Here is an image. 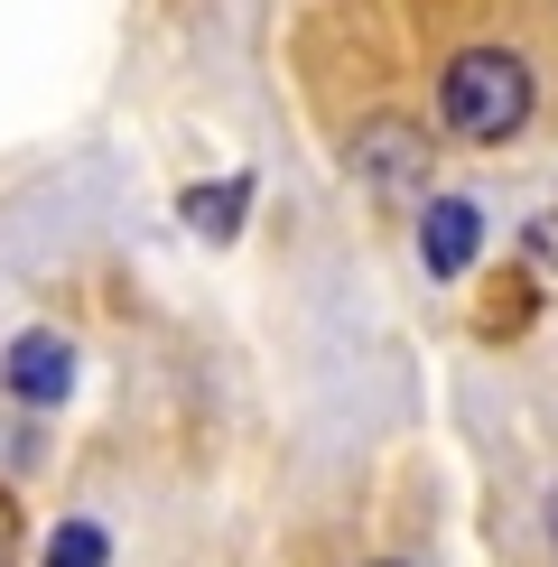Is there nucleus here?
Here are the masks:
<instances>
[{
    "label": "nucleus",
    "instance_id": "obj_2",
    "mask_svg": "<svg viewBox=\"0 0 558 567\" xmlns=\"http://www.w3.org/2000/svg\"><path fill=\"white\" fill-rule=\"evenodd\" d=\"M354 177H363L382 205L428 196V140H418L410 122H372V131L354 140Z\"/></svg>",
    "mask_w": 558,
    "mask_h": 567
},
{
    "label": "nucleus",
    "instance_id": "obj_3",
    "mask_svg": "<svg viewBox=\"0 0 558 567\" xmlns=\"http://www.w3.org/2000/svg\"><path fill=\"white\" fill-rule=\"evenodd\" d=\"M0 382L29 400V410H46V400H65V382H75V353H65V336H19L10 363H0Z\"/></svg>",
    "mask_w": 558,
    "mask_h": 567
},
{
    "label": "nucleus",
    "instance_id": "obj_4",
    "mask_svg": "<svg viewBox=\"0 0 558 567\" xmlns=\"http://www.w3.org/2000/svg\"><path fill=\"white\" fill-rule=\"evenodd\" d=\"M475 243H484V215L465 196H437L428 205V224H418V251H428V270L437 279H456L465 261H475Z\"/></svg>",
    "mask_w": 558,
    "mask_h": 567
},
{
    "label": "nucleus",
    "instance_id": "obj_8",
    "mask_svg": "<svg viewBox=\"0 0 558 567\" xmlns=\"http://www.w3.org/2000/svg\"><path fill=\"white\" fill-rule=\"evenodd\" d=\"M549 539H558V493H549Z\"/></svg>",
    "mask_w": 558,
    "mask_h": 567
},
{
    "label": "nucleus",
    "instance_id": "obj_5",
    "mask_svg": "<svg viewBox=\"0 0 558 567\" xmlns=\"http://www.w3.org/2000/svg\"><path fill=\"white\" fill-rule=\"evenodd\" d=\"M242 196H251L242 177H224V186H196V196H186V224H196V233H215V243H224V233L242 224Z\"/></svg>",
    "mask_w": 558,
    "mask_h": 567
},
{
    "label": "nucleus",
    "instance_id": "obj_6",
    "mask_svg": "<svg viewBox=\"0 0 558 567\" xmlns=\"http://www.w3.org/2000/svg\"><path fill=\"white\" fill-rule=\"evenodd\" d=\"M112 549H103V530H93V522H65L56 539H46V567H103Z\"/></svg>",
    "mask_w": 558,
    "mask_h": 567
},
{
    "label": "nucleus",
    "instance_id": "obj_7",
    "mask_svg": "<svg viewBox=\"0 0 558 567\" xmlns=\"http://www.w3.org/2000/svg\"><path fill=\"white\" fill-rule=\"evenodd\" d=\"M0 567H10V503H0Z\"/></svg>",
    "mask_w": 558,
    "mask_h": 567
},
{
    "label": "nucleus",
    "instance_id": "obj_1",
    "mask_svg": "<svg viewBox=\"0 0 558 567\" xmlns=\"http://www.w3.org/2000/svg\"><path fill=\"white\" fill-rule=\"evenodd\" d=\"M437 122L456 140H475V150H494L530 122V65L512 56V47H465L447 56V75H437Z\"/></svg>",
    "mask_w": 558,
    "mask_h": 567
}]
</instances>
